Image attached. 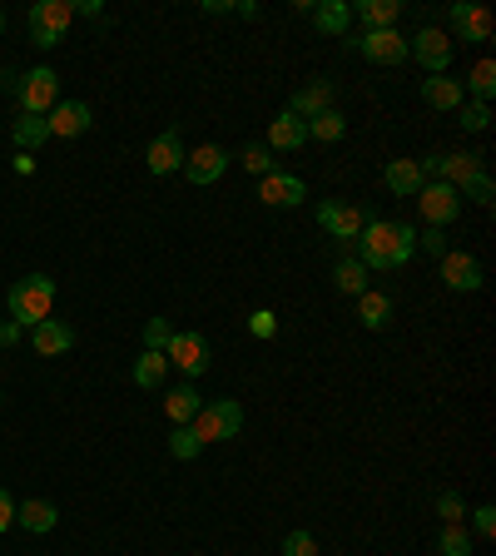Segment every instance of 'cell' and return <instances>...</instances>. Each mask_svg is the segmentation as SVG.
<instances>
[{
	"label": "cell",
	"instance_id": "obj_1",
	"mask_svg": "<svg viewBox=\"0 0 496 556\" xmlns=\"http://www.w3.org/2000/svg\"><path fill=\"white\" fill-rule=\"evenodd\" d=\"M358 249V264L368 274H387V269H402L412 254H417V229L412 224H387V219H368L363 234L353 239Z\"/></svg>",
	"mask_w": 496,
	"mask_h": 556
},
{
	"label": "cell",
	"instance_id": "obj_2",
	"mask_svg": "<svg viewBox=\"0 0 496 556\" xmlns=\"http://www.w3.org/2000/svg\"><path fill=\"white\" fill-rule=\"evenodd\" d=\"M5 303H10V323L35 328V323H45V318H50V303H55V278H45V274L20 278V283L5 293Z\"/></svg>",
	"mask_w": 496,
	"mask_h": 556
},
{
	"label": "cell",
	"instance_id": "obj_3",
	"mask_svg": "<svg viewBox=\"0 0 496 556\" xmlns=\"http://www.w3.org/2000/svg\"><path fill=\"white\" fill-rule=\"evenodd\" d=\"M70 20H75V0H40V5H30L25 30H30V40H35L40 50H55V45L65 40Z\"/></svg>",
	"mask_w": 496,
	"mask_h": 556
},
{
	"label": "cell",
	"instance_id": "obj_4",
	"mask_svg": "<svg viewBox=\"0 0 496 556\" xmlns=\"http://www.w3.org/2000/svg\"><path fill=\"white\" fill-rule=\"evenodd\" d=\"M194 437L209 447V442H229V437H239L244 432V408L234 403V398H214V403H204L199 413H194Z\"/></svg>",
	"mask_w": 496,
	"mask_h": 556
},
{
	"label": "cell",
	"instance_id": "obj_5",
	"mask_svg": "<svg viewBox=\"0 0 496 556\" xmlns=\"http://www.w3.org/2000/svg\"><path fill=\"white\" fill-rule=\"evenodd\" d=\"M15 95H20V110H25V115H50V110L60 105V70H55V65L25 70L20 85H15Z\"/></svg>",
	"mask_w": 496,
	"mask_h": 556
},
{
	"label": "cell",
	"instance_id": "obj_6",
	"mask_svg": "<svg viewBox=\"0 0 496 556\" xmlns=\"http://www.w3.org/2000/svg\"><path fill=\"white\" fill-rule=\"evenodd\" d=\"M407 55H417V65H422L427 75H447V65H452V35L437 30V25H422V30L407 40Z\"/></svg>",
	"mask_w": 496,
	"mask_h": 556
},
{
	"label": "cell",
	"instance_id": "obj_7",
	"mask_svg": "<svg viewBox=\"0 0 496 556\" xmlns=\"http://www.w3.org/2000/svg\"><path fill=\"white\" fill-rule=\"evenodd\" d=\"M417 209H422L427 229H442V224H452V219L462 214V194H457L452 184H442V179H427V184L417 189Z\"/></svg>",
	"mask_w": 496,
	"mask_h": 556
},
{
	"label": "cell",
	"instance_id": "obj_8",
	"mask_svg": "<svg viewBox=\"0 0 496 556\" xmlns=\"http://www.w3.org/2000/svg\"><path fill=\"white\" fill-rule=\"evenodd\" d=\"M164 358H169V363H174L189 383H194V378H204V373H209V363H214V358H209V338H204V333H174V338H169V348H164Z\"/></svg>",
	"mask_w": 496,
	"mask_h": 556
},
{
	"label": "cell",
	"instance_id": "obj_9",
	"mask_svg": "<svg viewBox=\"0 0 496 556\" xmlns=\"http://www.w3.org/2000/svg\"><path fill=\"white\" fill-rule=\"evenodd\" d=\"M368 219H372L368 209L343 204V199H323V204H318V224H323L338 244H353V239L363 234V224H368Z\"/></svg>",
	"mask_w": 496,
	"mask_h": 556
},
{
	"label": "cell",
	"instance_id": "obj_10",
	"mask_svg": "<svg viewBox=\"0 0 496 556\" xmlns=\"http://www.w3.org/2000/svg\"><path fill=\"white\" fill-rule=\"evenodd\" d=\"M363 60L372 65H402L407 60V35L402 30H363L358 40H348Z\"/></svg>",
	"mask_w": 496,
	"mask_h": 556
},
{
	"label": "cell",
	"instance_id": "obj_11",
	"mask_svg": "<svg viewBox=\"0 0 496 556\" xmlns=\"http://www.w3.org/2000/svg\"><path fill=\"white\" fill-rule=\"evenodd\" d=\"M45 125H50V139H80L95 125V115H90L85 100H60V105L45 115Z\"/></svg>",
	"mask_w": 496,
	"mask_h": 556
},
{
	"label": "cell",
	"instance_id": "obj_12",
	"mask_svg": "<svg viewBox=\"0 0 496 556\" xmlns=\"http://www.w3.org/2000/svg\"><path fill=\"white\" fill-rule=\"evenodd\" d=\"M442 283H447L452 293H477L487 278H482V264H477L472 254H462V249H447V254H442Z\"/></svg>",
	"mask_w": 496,
	"mask_h": 556
},
{
	"label": "cell",
	"instance_id": "obj_13",
	"mask_svg": "<svg viewBox=\"0 0 496 556\" xmlns=\"http://www.w3.org/2000/svg\"><path fill=\"white\" fill-rule=\"evenodd\" d=\"M224 169H229V154H224L219 144H199V149L184 154V174H189V184H219Z\"/></svg>",
	"mask_w": 496,
	"mask_h": 556
},
{
	"label": "cell",
	"instance_id": "obj_14",
	"mask_svg": "<svg viewBox=\"0 0 496 556\" xmlns=\"http://www.w3.org/2000/svg\"><path fill=\"white\" fill-rule=\"evenodd\" d=\"M258 199H263V204H273V209H293V204H303V199H308V184H303L298 174L273 169L268 179H258Z\"/></svg>",
	"mask_w": 496,
	"mask_h": 556
},
{
	"label": "cell",
	"instance_id": "obj_15",
	"mask_svg": "<svg viewBox=\"0 0 496 556\" xmlns=\"http://www.w3.org/2000/svg\"><path fill=\"white\" fill-rule=\"evenodd\" d=\"M144 164H149V174H179L184 169V139H179V130H164V135L149 139Z\"/></svg>",
	"mask_w": 496,
	"mask_h": 556
},
{
	"label": "cell",
	"instance_id": "obj_16",
	"mask_svg": "<svg viewBox=\"0 0 496 556\" xmlns=\"http://www.w3.org/2000/svg\"><path fill=\"white\" fill-rule=\"evenodd\" d=\"M333 80H313V85H303V90H293V100H288V115H298L303 125L308 120H318L323 110H333Z\"/></svg>",
	"mask_w": 496,
	"mask_h": 556
},
{
	"label": "cell",
	"instance_id": "obj_17",
	"mask_svg": "<svg viewBox=\"0 0 496 556\" xmlns=\"http://www.w3.org/2000/svg\"><path fill=\"white\" fill-rule=\"evenodd\" d=\"M30 348H35L40 358H60V353H70V348H75V328H70V323H60V318H45V323H35V328H30Z\"/></svg>",
	"mask_w": 496,
	"mask_h": 556
},
{
	"label": "cell",
	"instance_id": "obj_18",
	"mask_svg": "<svg viewBox=\"0 0 496 556\" xmlns=\"http://www.w3.org/2000/svg\"><path fill=\"white\" fill-rule=\"evenodd\" d=\"M452 30L472 45H487L492 40V10L482 5H452Z\"/></svg>",
	"mask_w": 496,
	"mask_h": 556
},
{
	"label": "cell",
	"instance_id": "obj_19",
	"mask_svg": "<svg viewBox=\"0 0 496 556\" xmlns=\"http://www.w3.org/2000/svg\"><path fill=\"white\" fill-rule=\"evenodd\" d=\"M55 522H60V507H55V502H45V497L15 502V527H25V532L45 537V532H55Z\"/></svg>",
	"mask_w": 496,
	"mask_h": 556
},
{
	"label": "cell",
	"instance_id": "obj_20",
	"mask_svg": "<svg viewBox=\"0 0 496 556\" xmlns=\"http://www.w3.org/2000/svg\"><path fill=\"white\" fill-rule=\"evenodd\" d=\"M482 169H487V154H472V149H467V154H442L437 179L452 184V189H462V184H467L472 174H482Z\"/></svg>",
	"mask_w": 496,
	"mask_h": 556
},
{
	"label": "cell",
	"instance_id": "obj_21",
	"mask_svg": "<svg viewBox=\"0 0 496 556\" xmlns=\"http://www.w3.org/2000/svg\"><path fill=\"white\" fill-rule=\"evenodd\" d=\"M382 184H387L392 194H402V199H417V189H422L427 179H422L417 159H387V169H382Z\"/></svg>",
	"mask_w": 496,
	"mask_h": 556
},
{
	"label": "cell",
	"instance_id": "obj_22",
	"mask_svg": "<svg viewBox=\"0 0 496 556\" xmlns=\"http://www.w3.org/2000/svg\"><path fill=\"white\" fill-rule=\"evenodd\" d=\"M308 144V125L298 120V115H278L273 125H268V149H278V154H293V149H303Z\"/></svg>",
	"mask_w": 496,
	"mask_h": 556
},
{
	"label": "cell",
	"instance_id": "obj_23",
	"mask_svg": "<svg viewBox=\"0 0 496 556\" xmlns=\"http://www.w3.org/2000/svg\"><path fill=\"white\" fill-rule=\"evenodd\" d=\"M422 100H427L432 110H457V105L467 100V90H462V80H447V75H427V80H422Z\"/></svg>",
	"mask_w": 496,
	"mask_h": 556
},
{
	"label": "cell",
	"instance_id": "obj_24",
	"mask_svg": "<svg viewBox=\"0 0 496 556\" xmlns=\"http://www.w3.org/2000/svg\"><path fill=\"white\" fill-rule=\"evenodd\" d=\"M199 408H204V398H199V388H194L189 378H184L179 388H169V393H164V413L174 417V427L194 422V413H199Z\"/></svg>",
	"mask_w": 496,
	"mask_h": 556
},
{
	"label": "cell",
	"instance_id": "obj_25",
	"mask_svg": "<svg viewBox=\"0 0 496 556\" xmlns=\"http://www.w3.org/2000/svg\"><path fill=\"white\" fill-rule=\"evenodd\" d=\"M313 25H318L323 35H348L353 5H348V0H318V5H313Z\"/></svg>",
	"mask_w": 496,
	"mask_h": 556
},
{
	"label": "cell",
	"instance_id": "obj_26",
	"mask_svg": "<svg viewBox=\"0 0 496 556\" xmlns=\"http://www.w3.org/2000/svg\"><path fill=\"white\" fill-rule=\"evenodd\" d=\"M353 15L368 25V30H397V15H402V0H358Z\"/></svg>",
	"mask_w": 496,
	"mask_h": 556
},
{
	"label": "cell",
	"instance_id": "obj_27",
	"mask_svg": "<svg viewBox=\"0 0 496 556\" xmlns=\"http://www.w3.org/2000/svg\"><path fill=\"white\" fill-rule=\"evenodd\" d=\"M164 373H169V358L144 348V353H139V363H134V388H144V393H149V388H159V383H164Z\"/></svg>",
	"mask_w": 496,
	"mask_h": 556
},
{
	"label": "cell",
	"instance_id": "obj_28",
	"mask_svg": "<svg viewBox=\"0 0 496 556\" xmlns=\"http://www.w3.org/2000/svg\"><path fill=\"white\" fill-rule=\"evenodd\" d=\"M45 139H50L45 115H20V120H15V144H20V154H35Z\"/></svg>",
	"mask_w": 496,
	"mask_h": 556
},
{
	"label": "cell",
	"instance_id": "obj_29",
	"mask_svg": "<svg viewBox=\"0 0 496 556\" xmlns=\"http://www.w3.org/2000/svg\"><path fill=\"white\" fill-rule=\"evenodd\" d=\"M358 318H363V328H387V318H392V298L387 293H358Z\"/></svg>",
	"mask_w": 496,
	"mask_h": 556
},
{
	"label": "cell",
	"instance_id": "obj_30",
	"mask_svg": "<svg viewBox=\"0 0 496 556\" xmlns=\"http://www.w3.org/2000/svg\"><path fill=\"white\" fill-rule=\"evenodd\" d=\"M462 90H472V100H477V105H492V95H496V65H492V60H477Z\"/></svg>",
	"mask_w": 496,
	"mask_h": 556
},
{
	"label": "cell",
	"instance_id": "obj_31",
	"mask_svg": "<svg viewBox=\"0 0 496 556\" xmlns=\"http://www.w3.org/2000/svg\"><path fill=\"white\" fill-rule=\"evenodd\" d=\"M343 135H348V120L338 110H323L318 120H308V139H318V144H338Z\"/></svg>",
	"mask_w": 496,
	"mask_h": 556
},
{
	"label": "cell",
	"instance_id": "obj_32",
	"mask_svg": "<svg viewBox=\"0 0 496 556\" xmlns=\"http://www.w3.org/2000/svg\"><path fill=\"white\" fill-rule=\"evenodd\" d=\"M457 125H462L467 135H482V130H492V105L462 100V105H457Z\"/></svg>",
	"mask_w": 496,
	"mask_h": 556
},
{
	"label": "cell",
	"instance_id": "obj_33",
	"mask_svg": "<svg viewBox=\"0 0 496 556\" xmlns=\"http://www.w3.org/2000/svg\"><path fill=\"white\" fill-rule=\"evenodd\" d=\"M333 283H338L343 293H353V298H358V293H368V269H363L358 259H343V264L333 269Z\"/></svg>",
	"mask_w": 496,
	"mask_h": 556
},
{
	"label": "cell",
	"instance_id": "obj_34",
	"mask_svg": "<svg viewBox=\"0 0 496 556\" xmlns=\"http://www.w3.org/2000/svg\"><path fill=\"white\" fill-rule=\"evenodd\" d=\"M437 552H442V556H472V532H467L462 522H457V527H442Z\"/></svg>",
	"mask_w": 496,
	"mask_h": 556
},
{
	"label": "cell",
	"instance_id": "obj_35",
	"mask_svg": "<svg viewBox=\"0 0 496 556\" xmlns=\"http://www.w3.org/2000/svg\"><path fill=\"white\" fill-rule=\"evenodd\" d=\"M169 452H174L179 462H194V457L204 452V442H199V437H194V427L184 422V427H174V437H169Z\"/></svg>",
	"mask_w": 496,
	"mask_h": 556
},
{
	"label": "cell",
	"instance_id": "obj_36",
	"mask_svg": "<svg viewBox=\"0 0 496 556\" xmlns=\"http://www.w3.org/2000/svg\"><path fill=\"white\" fill-rule=\"evenodd\" d=\"M239 159H244L248 174H258V179H268V174L278 169V164H273V149H268V144H244V154H239Z\"/></svg>",
	"mask_w": 496,
	"mask_h": 556
},
{
	"label": "cell",
	"instance_id": "obj_37",
	"mask_svg": "<svg viewBox=\"0 0 496 556\" xmlns=\"http://www.w3.org/2000/svg\"><path fill=\"white\" fill-rule=\"evenodd\" d=\"M462 199H472V204H496V184H492V174L482 169V174H472L462 189H457Z\"/></svg>",
	"mask_w": 496,
	"mask_h": 556
},
{
	"label": "cell",
	"instance_id": "obj_38",
	"mask_svg": "<svg viewBox=\"0 0 496 556\" xmlns=\"http://www.w3.org/2000/svg\"><path fill=\"white\" fill-rule=\"evenodd\" d=\"M169 338H174L169 318H149V323H144V348H149V353H164V348H169Z\"/></svg>",
	"mask_w": 496,
	"mask_h": 556
},
{
	"label": "cell",
	"instance_id": "obj_39",
	"mask_svg": "<svg viewBox=\"0 0 496 556\" xmlns=\"http://www.w3.org/2000/svg\"><path fill=\"white\" fill-rule=\"evenodd\" d=\"M437 517H442L447 527H457V522L467 517V502H462V492H442V497H437Z\"/></svg>",
	"mask_w": 496,
	"mask_h": 556
},
{
	"label": "cell",
	"instance_id": "obj_40",
	"mask_svg": "<svg viewBox=\"0 0 496 556\" xmlns=\"http://www.w3.org/2000/svg\"><path fill=\"white\" fill-rule=\"evenodd\" d=\"M248 333H253V338H273V333H278V313H273V308H253V313H248Z\"/></svg>",
	"mask_w": 496,
	"mask_h": 556
},
{
	"label": "cell",
	"instance_id": "obj_41",
	"mask_svg": "<svg viewBox=\"0 0 496 556\" xmlns=\"http://www.w3.org/2000/svg\"><path fill=\"white\" fill-rule=\"evenodd\" d=\"M278 556H318L313 532H288V537H283V552H278Z\"/></svg>",
	"mask_w": 496,
	"mask_h": 556
},
{
	"label": "cell",
	"instance_id": "obj_42",
	"mask_svg": "<svg viewBox=\"0 0 496 556\" xmlns=\"http://www.w3.org/2000/svg\"><path fill=\"white\" fill-rule=\"evenodd\" d=\"M417 249H427L432 259H442V254H447V234H442V229H427V234H417Z\"/></svg>",
	"mask_w": 496,
	"mask_h": 556
},
{
	"label": "cell",
	"instance_id": "obj_43",
	"mask_svg": "<svg viewBox=\"0 0 496 556\" xmlns=\"http://www.w3.org/2000/svg\"><path fill=\"white\" fill-rule=\"evenodd\" d=\"M472 527H477V537H496V507H477Z\"/></svg>",
	"mask_w": 496,
	"mask_h": 556
},
{
	"label": "cell",
	"instance_id": "obj_44",
	"mask_svg": "<svg viewBox=\"0 0 496 556\" xmlns=\"http://www.w3.org/2000/svg\"><path fill=\"white\" fill-rule=\"evenodd\" d=\"M10 527H15V497L0 487V532H10Z\"/></svg>",
	"mask_w": 496,
	"mask_h": 556
},
{
	"label": "cell",
	"instance_id": "obj_45",
	"mask_svg": "<svg viewBox=\"0 0 496 556\" xmlns=\"http://www.w3.org/2000/svg\"><path fill=\"white\" fill-rule=\"evenodd\" d=\"M20 343V323H0V348H15Z\"/></svg>",
	"mask_w": 496,
	"mask_h": 556
},
{
	"label": "cell",
	"instance_id": "obj_46",
	"mask_svg": "<svg viewBox=\"0 0 496 556\" xmlns=\"http://www.w3.org/2000/svg\"><path fill=\"white\" fill-rule=\"evenodd\" d=\"M75 15H100V0H75Z\"/></svg>",
	"mask_w": 496,
	"mask_h": 556
},
{
	"label": "cell",
	"instance_id": "obj_47",
	"mask_svg": "<svg viewBox=\"0 0 496 556\" xmlns=\"http://www.w3.org/2000/svg\"><path fill=\"white\" fill-rule=\"evenodd\" d=\"M15 169H20V174H35V154H15Z\"/></svg>",
	"mask_w": 496,
	"mask_h": 556
},
{
	"label": "cell",
	"instance_id": "obj_48",
	"mask_svg": "<svg viewBox=\"0 0 496 556\" xmlns=\"http://www.w3.org/2000/svg\"><path fill=\"white\" fill-rule=\"evenodd\" d=\"M20 85V75H10V70H0V90H15Z\"/></svg>",
	"mask_w": 496,
	"mask_h": 556
},
{
	"label": "cell",
	"instance_id": "obj_49",
	"mask_svg": "<svg viewBox=\"0 0 496 556\" xmlns=\"http://www.w3.org/2000/svg\"><path fill=\"white\" fill-rule=\"evenodd\" d=\"M0 30H5V15H0Z\"/></svg>",
	"mask_w": 496,
	"mask_h": 556
}]
</instances>
